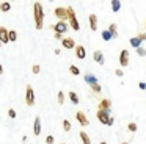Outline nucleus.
Returning <instances> with one entry per match:
<instances>
[{"label": "nucleus", "mask_w": 146, "mask_h": 144, "mask_svg": "<svg viewBox=\"0 0 146 144\" xmlns=\"http://www.w3.org/2000/svg\"><path fill=\"white\" fill-rule=\"evenodd\" d=\"M33 17H35V28L41 30L42 28V20H44V9L39 2L33 3Z\"/></svg>", "instance_id": "f257e3e1"}, {"label": "nucleus", "mask_w": 146, "mask_h": 144, "mask_svg": "<svg viewBox=\"0 0 146 144\" xmlns=\"http://www.w3.org/2000/svg\"><path fill=\"white\" fill-rule=\"evenodd\" d=\"M68 20H69V25H71V28L72 30H76V31H79L80 30V24H79V20H77V17H76V11H74V8L72 6H68Z\"/></svg>", "instance_id": "f03ea898"}, {"label": "nucleus", "mask_w": 146, "mask_h": 144, "mask_svg": "<svg viewBox=\"0 0 146 144\" xmlns=\"http://www.w3.org/2000/svg\"><path fill=\"white\" fill-rule=\"evenodd\" d=\"M54 14H55V17L58 19V20H61V22H66L68 20V8H64V6H58V8H55L54 9Z\"/></svg>", "instance_id": "7ed1b4c3"}, {"label": "nucleus", "mask_w": 146, "mask_h": 144, "mask_svg": "<svg viewBox=\"0 0 146 144\" xmlns=\"http://www.w3.org/2000/svg\"><path fill=\"white\" fill-rule=\"evenodd\" d=\"M25 103L29 106L35 105V92H33V88L30 85H27V88H25Z\"/></svg>", "instance_id": "20e7f679"}, {"label": "nucleus", "mask_w": 146, "mask_h": 144, "mask_svg": "<svg viewBox=\"0 0 146 144\" xmlns=\"http://www.w3.org/2000/svg\"><path fill=\"white\" fill-rule=\"evenodd\" d=\"M52 30L55 31V33H60V34H63V33H66L68 31V24L66 22H61V20H58L55 25H52Z\"/></svg>", "instance_id": "39448f33"}, {"label": "nucleus", "mask_w": 146, "mask_h": 144, "mask_svg": "<svg viewBox=\"0 0 146 144\" xmlns=\"http://www.w3.org/2000/svg\"><path fill=\"white\" fill-rule=\"evenodd\" d=\"M96 116H98L99 122H101V124H105V125L108 124V121H110V118H111V116L108 114V111H102V110H99V111L96 113Z\"/></svg>", "instance_id": "423d86ee"}, {"label": "nucleus", "mask_w": 146, "mask_h": 144, "mask_svg": "<svg viewBox=\"0 0 146 144\" xmlns=\"http://www.w3.org/2000/svg\"><path fill=\"white\" fill-rule=\"evenodd\" d=\"M76 119L79 121V124L82 125V127H86V125L90 124L88 118H86V114H85L83 111H77V113H76Z\"/></svg>", "instance_id": "0eeeda50"}, {"label": "nucleus", "mask_w": 146, "mask_h": 144, "mask_svg": "<svg viewBox=\"0 0 146 144\" xmlns=\"http://www.w3.org/2000/svg\"><path fill=\"white\" fill-rule=\"evenodd\" d=\"M10 42V31L5 27H0V44H8Z\"/></svg>", "instance_id": "6e6552de"}, {"label": "nucleus", "mask_w": 146, "mask_h": 144, "mask_svg": "<svg viewBox=\"0 0 146 144\" xmlns=\"http://www.w3.org/2000/svg\"><path fill=\"white\" fill-rule=\"evenodd\" d=\"M61 46L64 47V49H76V41L72 39V38H63V41H61Z\"/></svg>", "instance_id": "1a4fd4ad"}, {"label": "nucleus", "mask_w": 146, "mask_h": 144, "mask_svg": "<svg viewBox=\"0 0 146 144\" xmlns=\"http://www.w3.org/2000/svg\"><path fill=\"white\" fill-rule=\"evenodd\" d=\"M119 64L123 66V67H126V66H129V52L127 50H123L119 55Z\"/></svg>", "instance_id": "9d476101"}, {"label": "nucleus", "mask_w": 146, "mask_h": 144, "mask_svg": "<svg viewBox=\"0 0 146 144\" xmlns=\"http://www.w3.org/2000/svg\"><path fill=\"white\" fill-rule=\"evenodd\" d=\"M111 106V100L110 99H101V102H99V110H102V111H108Z\"/></svg>", "instance_id": "9b49d317"}, {"label": "nucleus", "mask_w": 146, "mask_h": 144, "mask_svg": "<svg viewBox=\"0 0 146 144\" xmlns=\"http://www.w3.org/2000/svg\"><path fill=\"white\" fill-rule=\"evenodd\" d=\"M33 133H35L36 136L41 135V119H39V116H36L35 122H33Z\"/></svg>", "instance_id": "f8f14e48"}, {"label": "nucleus", "mask_w": 146, "mask_h": 144, "mask_svg": "<svg viewBox=\"0 0 146 144\" xmlns=\"http://www.w3.org/2000/svg\"><path fill=\"white\" fill-rule=\"evenodd\" d=\"M76 56L79 59H83L86 56V50H85V47L83 46H77L76 47Z\"/></svg>", "instance_id": "ddd939ff"}, {"label": "nucleus", "mask_w": 146, "mask_h": 144, "mask_svg": "<svg viewBox=\"0 0 146 144\" xmlns=\"http://www.w3.org/2000/svg\"><path fill=\"white\" fill-rule=\"evenodd\" d=\"M88 20H90V27H91V30L93 31L98 30V16H96V14H90Z\"/></svg>", "instance_id": "4468645a"}, {"label": "nucleus", "mask_w": 146, "mask_h": 144, "mask_svg": "<svg viewBox=\"0 0 146 144\" xmlns=\"http://www.w3.org/2000/svg\"><path fill=\"white\" fill-rule=\"evenodd\" d=\"M93 58H94L96 63H99V64H104V53H102L101 50H96V52L93 53Z\"/></svg>", "instance_id": "2eb2a0df"}, {"label": "nucleus", "mask_w": 146, "mask_h": 144, "mask_svg": "<svg viewBox=\"0 0 146 144\" xmlns=\"http://www.w3.org/2000/svg\"><path fill=\"white\" fill-rule=\"evenodd\" d=\"M79 135H80V139L83 141V144H91V139H90L86 131H79Z\"/></svg>", "instance_id": "dca6fc26"}, {"label": "nucleus", "mask_w": 146, "mask_h": 144, "mask_svg": "<svg viewBox=\"0 0 146 144\" xmlns=\"http://www.w3.org/2000/svg\"><path fill=\"white\" fill-rule=\"evenodd\" d=\"M11 9V3L10 2H2L0 3V11L2 13H8Z\"/></svg>", "instance_id": "f3484780"}, {"label": "nucleus", "mask_w": 146, "mask_h": 144, "mask_svg": "<svg viewBox=\"0 0 146 144\" xmlns=\"http://www.w3.org/2000/svg\"><path fill=\"white\" fill-rule=\"evenodd\" d=\"M68 96H69V99H71V102L74 103V105H79V96H77L76 92H74V91H71L69 94H68Z\"/></svg>", "instance_id": "a211bd4d"}, {"label": "nucleus", "mask_w": 146, "mask_h": 144, "mask_svg": "<svg viewBox=\"0 0 146 144\" xmlns=\"http://www.w3.org/2000/svg\"><path fill=\"white\" fill-rule=\"evenodd\" d=\"M130 46L135 47V49H140V46H141V41L138 39V36H135V38H132V39H130Z\"/></svg>", "instance_id": "6ab92c4d"}, {"label": "nucleus", "mask_w": 146, "mask_h": 144, "mask_svg": "<svg viewBox=\"0 0 146 144\" xmlns=\"http://www.w3.org/2000/svg\"><path fill=\"white\" fill-rule=\"evenodd\" d=\"M85 80H86V83H90V85L98 83V80H96L94 75H90V74H86V75H85Z\"/></svg>", "instance_id": "aec40b11"}, {"label": "nucleus", "mask_w": 146, "mask_h": 144, "mask_svg": "<svg viewBox=\"0 0 146 144\" xmlns=\"http://www.w3.org/2000/svg\"><path fill=\"white\" fill-rule=\"evenodd\" d=\"M119 8H121V2H118V0H113V2H111V9L116 13V11H119Z\"/></svg>", "instance_id": "412c9836"}, {"label": "nucleus", "mask_w": 146, "mask_h": 144, "mask_svg": "<svg viewBox=\"0 0 146 144\" xmlns=\"http://www.w3.org/2000/svg\"><path fill=\"white\" fill-rule=\"evenodd\" d=\"M69 72H71L72 75H80L79 67H77V66H74V64H71V66H69Z\"/></svg>", "instance_id": "4be33fe9"}, {"label": "nucleus", "mask_w": 146, "mask_h": 144, "mask_svg": "<svg viewBox=\"0 0 146 144\" xmlns=\"http://www.w3.org/2000/svg\"><path fill=\"white\" fill-rule=\"evenodd\" d=\"M102 38H104L105 41H110L111 38H115V36H113V34H111L108 30H105V31H102Z\"/></svg>", "instance_id": "5701e85b"}, {"label": "nucleus", "mask_w": 146, "mask_h": 144, "mask_svg": "<svg viewBox=\"0 0 146 144\" xmlns=\"http://www.w3.org/2000/svg\"><path fill=\"white\" fill-rule=\"evenodd\" d=\"M116 30H118V27H116V24H110V27H108V31H110L113 36H116Z\"/></svg>", "instance_id": "b1692460"}, {"label": "nucleus", "mask_w": 146, "mask_h": 144, "mask_svg": "<svg viewBox=\"0 0 146 144\" xmlns=\"http://www.w3.org/2000/svg\"><path fill=\"white\" fill-rule=\"evenodd\" d=\"M63 130L64 131H69L71 130V122L68 121V119H64V121H63Z\"/></svg>", "instance_id": "393cba45"}, {"label": "nucleus", "mask_w": 146, "mask_h": 144, "mask_svg": "<svg viewBox=\"0 0 146 144\" xmlns=\"http://www.w3.org/2000/svg\"><path fill=\"white\" fill-rule=\"evenodd\" d=\"M16 39H17V33H16V30H10V41H11V42H14Z\"/></svg>", "instance_id": "a878e982"}, {"label": "nucleus", "mask_w": 146, "mask_h": 144, "mask_svg": "<svg viewBox=\"0 0 146 144\" xmlns=\"http://www.w3.org/2000/svg\"><path fill=\"white\" fill-rule=\"evenodd\" d=\"M91 89H93V92L99 94V92H101V85H99V83H94V85H91Z\"/></svg>", "instance_id": "bb28decb"}, {"label": "nucleus", "mask_w": 146, "mask_h": 144, "mask_svg": "<svg viewBox=\"0 0 146 144\" xmlns=\"http://www.w3.org/2000/svg\"><path fill=\"white\" fill-rule=\"evenodd\" d=\"M63 102H64V92H58V103H60V105H63Z\"/></svg>", "instance_id": "cd10ccee"}, {"label": "nucleus", "mask_w": 146, "mask_h": 144, "mask_svg": "<svg viewBox=\"0 0 146 144\" xmlns=\"http://www.w3.org/2000/svg\"><path fill=\"white\" fill-rule=\"evenodd\" d=\"M127 128H129L130 131H137V128H138V127H137V124H135V122H130V124L127 125Z\"/></svg>", "instance_id": "c85d7f7f"}, {"label": "nucleus", "mask_w": 146, "mask_h": 144, "mask_svg": "<svg viewBox=\"0 0 146 144\" xmlns=\"http://www.w3.org/2000/svg\"><path fill=\"white\" fill-rule=\"evenodd\" d=\"M39 71H41L39 64H33V67H32V72H33V74H39Z\"/></svg>", "instance_id": "c756f323"}, {"label": "nucleus", "mask_w": 146, "mask_h": 144, "mask_svg": "<svg viewBox=\"0 0 146 144\" xmlns=\"http://www.w3.org/2000/svg\"><path fill=\"white\" fill-rule=\"evenodd\" d=\"M137 53H138L140 56H146V50L141 49V47H140V49H137Z\"/></svg>", "instance_id": "7c9ffc66"}, {"label": "nucleus", "mask_w": 146, "mask_h": 144, "mask_svg": "<svg viewBox=\"0 0 146 144\" xmlns=\"http://www.w3.org/2000/svg\"><path fill=\"white\" fill-rule=\"evenodd\" d=\"M8 116H10V118H16V111H14V110L13 108H10V110H8Z\"/></svg>", "instance_id": "2f4dec72"}, {"label": "nucleus", "mask_w": 146, "mask_h": 144, "mask_svg": "<svg viewBox=\"0 0 146 144\" xmlns=\"http://www.w3.org/2000/svg\"><path fill=\"white\" fill-rule=\"evenodd\" d=\"M46 144H54V136H52V135H49V136L46 138Z\"/></svg>", "instance_id": "473e14b6"}, {"label": "nucleus", "mask_w": 146, "mask_h": 144, "mask_svg": "<svg viewBox=\"0 0 146 144\" xmlns=\"http://www.w3.org/2000/svg\"><path fill=\"white\" fill-rule=\"evenodd\" d=\"M138 39L140 41H146V33H138Z\"/></svg>", "instance_id": "72a5a7b5"}, {"label": "nucleus", "mask_w": 146, "mask_h": 144, "mask_svg": "<svg viewBox=\"0 0 146 144\" xmlns=\"http://www.w3.org/2000/svg\"><path fill=\"white\" fill-rule=\"evenodd\" d=\"M115 74H116L118 77H123V75H124V72L121 71V69H116V71H115Z\"/></svg>", "instance_id": "f704fd0d"}, {"label": "nucleus", "mask_w": 146, "mask_h": 144, "mask_svg": "<svg viewBox=\"0 0 146 144\" xmlns=\"http://www.w3.org/2000/svg\"><path fill=\"white\" fill-rule=\"evenodd\" d=\"M138 88H140V89H146V83H145V81H140Z\"/></svg>", "instance_id": "c9c22d12"}, {"label": "nucleus", "mask_w": 146, "mask_h": 144, "mask_svg": "<svg viewBox=\"0 0 146 144\" xmlns=\"http://www.w3.org/2000/svg\"><path fill=\"white\" fill-rule=\"evenodd\" d=\"M55 38H57V39H61V41H63V34H60V33H55Z\"/></svg>", "instance_id": "e433bc0d"}, {"label": "nucleus", "mask_w": 146, "mask_h": 144, "mask_svg": "<svg viewBox=\"0 0 146 144\" xmlns=\"http://www.w3.org/2000/svg\"><path fill=\"white\" fill-rule=\"evenodd\" d=\"M113 121H115V119H113V118H110V121H108V124H107V125H113Z\"/></svg>", "instance_id": "4c0bfd02"}, {"label": "nucleus", "mask_w": 146, "mask_h": 144, "mask_svg": "<svg viewBox=\"0 0 146 144\" xmlns=\"http://www.w3.org/2000/svg\"><path fill=\"white\" fill-rule=\"evenodd\" d=\"M0 74H3V66L0 64Z\"/></svg>", "instance_id": "58836bf2"}, {"label": "nucleus", "mask_w": 146, "mask_h": 144, "mask_svg": "<svg viewBox=\"0 0 146 144\" xmlns=\"http://www.w3.org/2000/svg\"><path fill=\"white\" fill-rule=\"evenodd\" d=\"M101 144H107V143H105V141H102V143H101Z\"/></svg>", "instance_id": "ea45409f"}, {"label": "nucleus", "mask_w": 146, "mask_h": 144, "mask_svg": "<svg viewBox=\"0 0 146 144\" xmlns=\"http://www.w3.org/2000/svg\"><path fill=\"white\" fill-rule=\"evenodd\" d=\"M121 144H129V143H121Z\"/></svg>", "instance_id": "a19ab883"}, {"label": "nucleus", "mask_w": 146, "mask_h": 144, "mask_svg": "<svg viewBox=\"0 0 146 144\" xmlns=\"http://www.w3.org/2000/svg\"><path fill=\"white\" fill-rule=\"evenodd\" d=\"M61 144H64V143H61Z\"/></svg>", "instance_id": "79ce46f5"}]
</instances>
